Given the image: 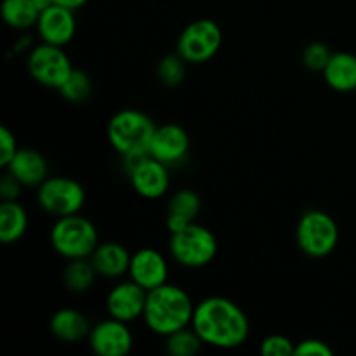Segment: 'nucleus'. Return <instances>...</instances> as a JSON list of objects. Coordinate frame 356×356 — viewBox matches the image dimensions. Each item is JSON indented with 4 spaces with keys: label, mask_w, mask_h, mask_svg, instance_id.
Listing matches in <instances>:
<instances>
[{
    "label": "nucleus",
    "mask_w": 356,
    "mask_h": 356,
    "mask_svg": "<svg viewBox=\"0 0 356 356\" xmlns=\"http://www.w3.org/2000/svg\"><path fill=\"white\" fill-rule=\"evenodd\" d=\"M191 327L204 344L219 350L242 346L250 332L249 318L242 308L221 296H212L195 306Z\"/></svg>",
    "instance_id": "nucleus-1"
},
{
    "label": "nucleus",
    "mask_w": 356,
    "mask_h": 356,
    "mask_svg": "<svg viewBox=\"0 0 356 356\" xmlns=\"http://www.w3.org/2000/svg\"><path fill=\"white\" fill-rule=\"evenodd\" d=\"M193 313L195 305L184 289L163 284L148 292L143 318L152 332L167 337L191 327Z\"/></svg>",
    "instance_id": "nucleus-2"
},
{
    "label": "nucleus",
    "mask_w": 356,
    "mask_h": 356,
    "mask_svg": "<svg viewBox=\"0 0 356 356\" xmlns=\"http://www.w3.org/2000/svg\"><path fill=\"white\" fill-rule=\"evenodd\" d=\"M155 122L139 110H122L108 124V141L122 159L149 155Z\"/></svg>",
    "instance_id": "nucleus-3"
},
{
    "label": "nucleus",
    "mask_w": 356,
    "mask_h": 356,
    "mask_svg": "<svg viewBox=\"0 0 356 356\" xmlns=\"http://www.w3.org/2000/svg\"><path fill=\"white\" fill-rule=\"evenodd\" d=\"M51 245L65 259L90 257L99 245V235L92 221L80 214L58 218L51 228Z\"/></svg>",
    "instance_id": "nucleus-4"
},
{
    "label": "nucleus",
    "mask_w": 356,
    "mask_h": 356,
    "mask_svg": "<svg viewBox=\"0 0 356 356\" xmlns=\"http://www.w3.org/2000/svg\"><path fill=\"white\" fill-rule=\"evenodd\" d=\"M169 252L177 264L184 268H204L218 254L214 233L198 222H191L181 232L170 233Z\"/></svg>",
    "instance_id": "nucleus-5"
},
{
    "label": "nucleus",
    "mask_w": 356,
    "mask_h": 356,
    "mask_svg": "<svg viewBox=\"0 0 356 356\" xmlns=\"http://www.w3.org/2000/svg\"><path fill=\"white\" fill-rule=\"evenodd\" d=\"M298 245L306 256L325 257L339 242V228L332 216L323 211H308L301 216L296 229Z\"/></svg>",
    "instance_id": "nucleus-6"
},
{
    "label": "nucleus",
    "mask_w": 356,
    "mask_h": 356,
    "mask_svg": "<svg viewBox=\"0 0 356 356\" xmlns=\"http://www.w3.org/2000/svg\"><path fill=\"white\" fill-rule=\"evenodd\" d=\"M37 202L47 214L54 218L79 214L86 204V190L72 177H47L37 186Z\"/></svg>",
    "instance_id": "nucleus-7"
},
{
    "label": "nucleus",
    "mask_w": 356,
    "mask_h": 356,
    "mask_svg": "<svg viewBox=\"0 0 356 356\" xmlns=\"http://www.w3.org/2000/svg\"><path fill=\"white\" fill-rule=\"evenodd\" d=\"M222 31L212 19H197L188 24L177 38V54L191 65H200L218 54Z\"/></svg>",
    "instance_id": "nucleus-8"
},
{
    "label": "nucleus",
    "mask_w": 356,
    "mask_h": 356,
    "mask_svg": "<svg viewBox=\"0 0 356 356\" xmlns=\"http://www.w3.org/2000/svg\"><path fill=\"white\" fill-rule=\"evenodd\" d=\"M72 61L63 47L42 42L28 56V72L38 83L51 89H59L73 72Z\"/></svg>",
    "instance_id": "nucleus-9"
},
{
    "label": "nucleus",
    "mask_w": 356,
    "mask_h": 356,
    "mask_svg": "<svg viewBox=\"0 0 356 356\" xmlns=\"http://www.w3.org/2000/svg\"><path fill=\"white\" fill-rule=\"evenodd\" d=\"M124 162L127 167L129 181L136 193L149 200H155L167 193L170 184L169 165L153 159L152 155L129 156L124 159Z\"/></svg>",
    "instance_id": "nucleus-10"
},
{
    "label": "nucleus",
    "mask_w": 356,
    "mask_h": 356,
    "mask_svg": "<svg viewBox=\"0 0 356 356\" xmlns=\"http://www.w3.org/2000/svg\"><path fill=\"white\" fill-rule=\"evenodd\" d=\"M89 344L90 350L99 356H125L131 353L134 337L127 322L110 316L90 329Z\"/></svg>",
    "instance_id": "nucleus-11"
},
{
    "label": "nucleus",
    "mask_w": 356,
    "mask_h": 356,
    "mask_svg": "<svg viewBox=\"0 0 356 356\" xmlns=\"http://www.w3.org/2000/svg\"><path fill=\"white\" fill-rule=\"evenodd\" d=\"M73 13L75 10L59 6V3H51L42 9L37 21V31L42 42L59 45V47L70 44L76 31V19Z\"/></svg>",
    "instance_id": "nucleus-12"
},
{
    "label": "nucleus",
    "mask_w": 356,
    "mask_h": 356,
    "mask_svg": "<svg viewBox=\"0 0 356 356\" xmlns=\"http://www.w3.org/2000/svg\"><path fill=\"white\" fill-rule=\"evenodd\" d=\"M146 298H148V291H145L134 280L120 282L108 292V315L122 322H134L139 316L145 315Z\"/></svg>",
    "instance_id": "nucleus-13"
},
{
    "label": "nucleus",
    "mask_w": 356,
    "mask_h": 356,
    "mask_svg": "<svg viewBox=\"0 0 356 356\" xmlns=\"http://www.w3.org/2000/svg\"><path fill=\"white\" fill-rule=\"evenodd\" d=\"M188 149H190V138L181 125H156L149 145V155L153 159L160 160L165 165H174L186 159Z\"/></svg>",
    "instance_id": "nucleus-14"
},
{
    "label": "nucleus",
    "mask_w": 356,
    "mask_h": 356,
    "mask_svg": "<svg viewBox=\"0 0 356 356\" xmlns=\"http://www.w3.org/2000/svg\"><path fill=\"white\" fill-rule=\"evenodd\" d=\"M131 280L141 285L145 291H153L160 285L167 284L169 278V264L167 259L155 249H141L132 254L129 266Z\"/></svg>",
    "instance_id": "nucleus-15"
},
{
    "label": "nucleus",
    "mask_w": 356,
    "mask_h": 356,
    "mask_svg": "<svg viewBox=\"0 0 356 356\" xmlns=\"http://www.w3.org/2000/svg\"><path fill=\"white\" fill-rule=\"evenodd\" d=\"M3 169L13 174L23 186H40L49 174L45 156L33 148H19Z\"/></svg>",
    "instance_id": "nucleus-16"
},
{
    "label": "nucleus",
    "mask_w": 356,
    "mask_h": 356,
    "mask_svg": "<svg viewBox=\"0 0 356 356\" xmlns=\"http://www.w3.org/2000/svg\"><path fill=\"white\" fill-rule=\"evenodd\" d=\"M132 256L122 243L104 242L96 247L90 256L97 275L103 278H120L129 273Z\"/></svg>",
    "instance_id": "nucleus-17"
},
{
    "label": "nucleus",
    "mask_w": 356,
    "mask_h": 356,
    "mask_svg": "<svg viewBox=\"0 0 356 356\" xmlns=\"http://www.w3.org/2000/svg\"><path fill=\"white\" fill-rule=\"evenodd\" d=\"M49 329L52 336L63 343H79L83 337H89L92 327L79 309L63 308L52 315Z\"/></svg>",
    "instance_id": "nucleus-18"
},
{
    "label": "nucleus",
    "mask_w": 356,
    "mask_h": 356,
    "mask_svg": "<svg viewBox=\"0 0 356 356\" xmlns=\"http://www.w3.org/2000/svg\"><path fill=\"white\" fill-rule=\"evenodd\" d=\"M322 73L330 89L337 92L356 90V56L351 52H334Z\"/></svg>",
    "instance_id": "nucleus-19"
},
{
    "label": "nucleus",
    "mask_w": 356,
    "mask_h": 356,
    "mask_svg": "<svg viewBox=\"0 0 356 356\" xmlns=\"http://www.w3.org/2000/svg\"><path fill=\"white\" fill-rule=\"evenodd\" d=\"M28 214L16 200H3L0 205V240L14 243L26 233Z\"/></svg>",
    "instance_id": "nucleus-20"
},
{
    "label": "nucleus",
    "mask_w": 356,
    "mask_h": 356,
    "mask_svg": "<svg viewBox=\"0 0 356 356\" xmlns=\"http://www.w3.org/2000/svg\"><path fill=\"white\" fill-rule=\"evenodd\" d=\"M40 9L33 0H3L2 17L6 24L14 30H28L37 26Z\"/></svg>",
    "instance_id": "nucleus-21"
},
{
    "label": "nucleus",
    "mask_w": 356,
    "mask_h": 356,
    "mask_svg": "<svg viewBox=\"0 0 356 356\" xmlns=\"http://www.w3.org/2000/svg\"><path fill=\"white\" fill-rule=\"evenodd\" d=\"M96 277H99L94 268L90 257H83V259H72L66 264L65 271H63V282L65 287L72 292H87L94 285Z\"/></svg>",
    "instance_id": "nucleus-22"
},
{
    "label": "nucleus",
    "mask_w": 356,
    "mask_h": 356,
    "mask_svg": "<svg viewBox=\"0 0 356 356\" xmlns=\"http://www.w3.org/2000/svg\"><path fill=\"white\" fill-rule=\"evenodd\" d=\"M200 197L193 190H179L170 197L167 214L179 216V218L186 219V221L195 222V219L200 214Z\"/></svg>",
    "instance_id": "nucleus-23"
},
{
    "label": "nucleus",
    "mask_w": 356,
    "mask_h": 356,
    "mask_svg": "<svg viewBox=\"0 0 356 356\" xmlns=\"http://www.w3.org/2000/svg\"><path fill=\"white\" fill-rule=\"evenodd\" d=\"M59 92L70 103H83L92 94V80L82 70H73L72 75L59 87Z\"/></svg>",
    "instance_id": "nucleus-24"
},
{
    "label": "nucleus",
    "mask_w": 356,
    "mask_h": 356,
    "mask_svg": "<svg viewBox=\"0 0 356 356\" xmlns=\"http://www.w3.org/2000/svg\"><path fill=\"white\" fill-rule=\"evenodd\" d=\"M202 344L204 341L195 332L193 327H186L167 336L165 348L172 356H191L200 351Z\"/></svg>",
    "instance_id": "nucleus-25"
},
{
    "label": "nucleus",
    "mask_w": 356,
    "mask_h": 356,
    "mask_svg": "<svg viewBox=\"0 0 356 356\" xmlns=\"http://www.w3.org/2000/svg\"><path fill=\"white\" fill-rule=\"evenodd\" d=\"M184 59L179 54L165 56L162 61L159 63L156 68V76H159L160 83L165 87H177L184 80L186 75V66H184Z\"/></svg>",
    "instance_id": "nucleus-26"
},
{
    "label": "nucleus",
    "mask_w": 356,
    "mask_h": 356,
    "mask_svg": "<svg viewBox=\"0 0 356 356\" xmlns=\"http://www.w3.org/2000/svg\"><path fill=\"white\" fill-rule=\"evenodd\" d=\"M334 52L330 47L323 42H313V44L306 45L302 51V65L312 72H323L329 65L330 58Z\"/></svg>",
    "instance_id": "nucleus-27"
},
{
    "label": "nucleus",
    "mask_w": 356,
    "mask_h": 356,
    "mask_svg": "<svg viewBox=\"0 0 356 356\" xmlns=\"http://www.w3.org/2000/svg\"><path fill=\"white\" fill-rule=\"evenodd\" d=\"M259 351L266 356H289L294 355L296 346L292 344V341L289 337L280 336V334H273V336H268L261 343Z\"/></svg>",
    "instance_id": "nucleus-28"
},
{
    "label": "nucleus",
    "mask_w": 356,
    "mask_h": 356,
    "mask_svg": "<svg viewBox=\"0 0 356 356\" xmlns=\"http://www.w3.org/2000/svg\"><path fill=\"white\" fill-rule=\"evenodd\" d=\"M332 348L320 339H305L296 344L294 355L298 356H330Z\"/></svg>",
    "instance_id": "nucleus-29"
},
{
    "label": "nucleus",
    "mask_w": 356,
    "mask_h": 356,
    "mask_svg": "<svg viewBox=\"0 0 356 356\" xmlns=\"http://www.w3.org/2000/svg\"><path fill=\"white\" fill-rule=\"evenodd\" d=\"M16 136L7 127H0V165L6 167L17 152Z\"/></svg>",
    "instance_id": "nucleus-30"
},
{
    "label": "nucleus",
    "mask_w": 356,
    "mask_h": 356,
    "mask_svg": "<svg viewBox=\"0 0 356 356\" xmlns=\"http://www.w3.org/2000/svg\"><path fill=\"white\" fill-rule=\"evenodd\" d=\"M21 188H23V183L6 170V174L0 179V195H2L3 200H16L21 195Z\"/></svg>",
    "instance_id": "nucleus-31"
},
{
    "label": "nucleus",
    "mask_w": 356,
    "mask_h": 356,
    "mask_svg": "<svg viewBox=\"0 0 356 356\" xmlns=\"http://www.w3.org/2000/svg\"><path fill=\"white\" fill-rule=\"evenodd\" d=\"M54 3H59L63 7H68V9L76 10L80 9L82 6H86L87 0H54Z\"/></svg>",
    "instance_id": "nucleus-32"
},
{
    "label": "nucleus",
    "mask_w": 356,
    "mask_h": 356,
    "mask_svg": "<svg viewBox=\"0 0 356 356\" xmlns=\"http://www.w3.org/2000/svg\"><path fill=\"white\" fill-rule=\"evenodd\" d=\"M35 3H37L38 6V9H45V7H49L51 6V3H54V0H33Z\"/></svg>",
    "instance_id": "nucleus-33"
}]
</instances>
